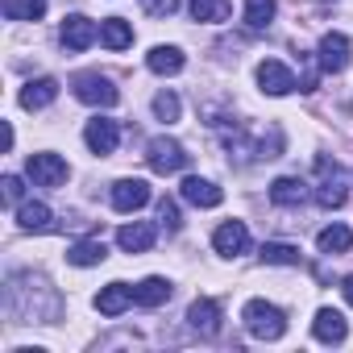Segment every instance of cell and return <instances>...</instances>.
<instances>
[{"instance_id": "cell-1", "label": "cell", "mask_w": 353, "mask_h": 353, "mask_svg": "<svg viewBox=\"0 0 353 353\" xmlns=\"http://www.w3.org/2000/svg\"><path fill=\"white\" fill-rule=\"evenodd\" d=\"M241 320H245V328H250L258 341H279V336L287 332V312H283L279 303H266V299H250V303L241 307Z\"/></svg>"}, {"instance_id": "cell-2", "label": "cell", "mask_w": 353, "mask_h": 353, "mask_svg": "<svg viewBox=\"0 0 353 353\" xmlns=\"http://www.w3.org/2000/svg\"><path fill=\"white\" fill-rule=\"evenodd\" d=\"M145 162H150V170H158V174H174V170H183V166L192 162V154L174 141V137H154V141L145 145Z\"/></svg>"}, {"instance_id": "cell-3", "label": "cell", "mask_w": 353, "mask_h": 353, "mask_svg": "<svg viewBox=\"0 0 353 353\" xmlns=\"http://www.w3.org/2000/svg\"><path fill=\"white\" fill-rule=\"evenodd\" d=\"M71 88H75V96H79L83 104L112 108V104L121 100V92L112 88V79H104L100 71H83V75H75V79H71Z\"/></svg>"}, {"instance_id": "cell-4", "label": "cell", "mask_w": 353, "mask_h": 353, "mask_svg": "<svg viewBox=\"0 0 353 353\" xmlns=\"http://www.w3.org/2000/svg\"><path fill=\"white\" fill-rule=\"evenodd\" d=\"M26 174L34 179V188H63L67 174H71V166H67L59 154H30Z\"/></svg>"}, {"instance_id": "cell-5", "label": "cell", "mask_w": 353, "mask_h": 353, "mask_svg": "<svg viewBox=\"0 0 353 353\" xmlns=\"http://www.w3.org/2000/svg\"><path fill=\"white\" fill-rule=\"evenodd\" d=\"M316 63H320V71H328V75H341L345 67H349V38L345 34H324L320 38V54H316Z\"/></svg>"}, {"instance_id": "cell-6", "label": "cell", "mask_w": 353, "mask_h": 353, "mask_svg": "<svg viewBox=\"0 0 353 353\" xmlns=\"http://www.w3.org/2000/svg\"><path fill=\"white\" fill-rule=\"evenodd\" d=\"M258 88L266 96H287V92H295V75L279 59H266V63H258Z\"/></svg>"}, {"instance_id": "cell-7", "label": "cell", "mask_w": 353, "mask_h": 353, "mask_svg": "<svg viewBox=\"0 0 353 353\" xmlns=\"http://www.w3.org/2000/svg\"><path fill=\"white\" fill-rule=\"evenodd\" d=\"M150 204V183L145 179H117L112 183V208L117 212H137Z\"/></svg>"}, {"instance_id": "cell-8", "label": "cell", "mask_w": 353, "mask_h": 353, "mask_svg": "<svg viewBox=\"0 0 353 353\" xmlns=\"http://www.w3.org/2000/svg\"><path fill=\"white\" fill-rule=\"evenodd\" d=\"M212 245H216L221 258H241V254L250 250V229H245L241 221H225V225L212 233Z\"/></svg>"}, {"instance_id": "cell-9", "label": "cell", "mask_w": 353, "mask_h": 353, "mask_svg": "<svg viewBox=\"0 0 353 353\" xmlns=\"http://www.w3.org/2000/svg\"><path fill=\"white\" fill-rule=\"evenodd\" d=\"M83 141H88V150H92V154H112V150H117V141H121V125H117V121H108V117H96V121H88Z\"/></svg>"}, {"instance_id": "cell-10", "label": "cell", "mask_w": 353, "mask_h": 353, "mask_svg": "<svg viewBox=\"0 0 353 353\" xmlns=\"http://www.w3.org/2000/svg\"><path fill=\"white\" fill-rule=\"evenodd\" d=\"M316 166H320V174H324V183L316 188V204H320V208H341V204L349 200V192H345V183H341V170L328 166V158H320Z\"/></svg>"}, {"instance_id": "cell-11", "label": "cell", "mask_w": 353, "mask_h": 353, "mask_svg": "<svg viewBox=\"0 0 353 353\" xmlns=\"http://www.w3.org/2000/svg\"><path fill=\"white\" fill-rule=\"evenodd\" d=\"M312 332H316V341H324V345H341V341L349 336V324H345V316H341L336 307H320L316 320H312Z\"/></svg>"}, {"instance_id": "cell-12", "label": "cell", "mask_w": 353, "mask_h": 353, "mask_svg": "<svg viewBox=\"0 0 353 353\" xmlns=\"http://www.w3.org/2000/svg\"><path fill=\"white\" fill-rule=\"evenodd\" d=\"M188 324L200 332V336H216L221 332V303L216 299H196L188 307Z\"/></svg>"}, {"instance_id": "cell-13", "label": "cell", "mask_w": 353, "mask_h": 353, "mask_svg": "<svg viewBox=\"0 0 353 353\" xmlns=\"http://www.w3.org/2000/svg\"><path fill=\"white\" fill-rule=\"evenodd\" d=\"M183 200L188 204H196V208H216L221 200H225V192L212 183V179H200V174H192V179H183Z\"/></svg>"}, {"instance_id": "cell-14", "label": "cell", "mask_w": 353, "mask_h": 353, "mask_svg": "<svg viewBox=\"0 0 353 353\" xmlns=\"http://www.w3.org/2000/svg\"><path fill=\"white\" fill-rule=\"evenodd\" d=\"M96 38H100L96 21H88V17H79V13L63 21V46H67V50H88Z\"/></svg>"}, {"instance_id": "cell-15", "label": "cell", "mask_w": 353, "mask_h": 353, "mask_svg": "<svg viewBox=\"0 0 353 353\" xmlns=\"http://www.w3.org/2000/svg\"><path fill=\"white\" fill-rule=\"evenodd\" d=\"M54 96H59V79H50V75L30 79V83L21 88V108L38 112V108H46V104H54Z\"/></svg>"}, {"instance_id": "cell-16", "label": "cell", "mask_w": 353, "mask_h": 353, "mask_svg": "<svg viewBox=\"0 0 353 353\" xmlns=\"http://www.w3.org/2000/svg\"><path fill=\"white\" fill-rule=\"evenodd\" d=\"M129 303H137L129 283H108V287L96 295V312H100V316H121Z\"/></svg>"}, {"instance_id": "cell-17", "label": "cell", "mask_w": 353, "mask_h": 353, "mask_svg": "<svg viewBox=\"0 0 353 353\" xmlns=\"http://www.w3.org/2000/svg\"><path fill=\"white\" fill-rule=\"evenodd\" d=\"M270 200H274L279 208H299V204L307 200V183L295 179V174H283V179L270 183Z\"/></svg>"}, {"instance_id": "cell-18", "label": "cell", "mask_w": 353, "mask_h": 353, "mask_svg": "<svg viewBox=\"0 0 353 353\" xmlns=\"http://www.w3.org/2000/svg\"><path fill=\"white\" fill-rule=\"evenodd\" d=\"M154 237H158V229H154V225H145V221H133V225H121V233H117V241H121V250H129V254H145V250L154 245Z\"/></svg>"}, {"instance_id": "cell-19", "label": "cell", "mask_w": 353, "mask_h": 353, "mask_svg": "<svg viewBox=\"0 0 353 353\" xmlns=\"http://www.w3.org/2000/svg\"><path fill=\"white\" fill-rule=\"evenodd\" d=\"M17 225H21L26 233H46V229H54V212H50L42 200H30V204L17 208Z\"/></svg>"}, {"instance_id": "cell-20", "label": "cell", "mask_w": 353, "mask_h": 353, "mask_svg": "<svg viewBox=\"0 0 353 353\" xmlns=\"http://www.w3.org/2000/svg\"><path fill=\"white\" fill-rule=\"evenodd\" d=\"M145 67H150L154 75H179V71H183V50H179V46H154V50L145 54Z\"/></svg>"}, {"instance_id": "cell-21", "label": "cell", "mask_w": 353, "mask_h": 353, "mask_svg": "<svg viewBox=\"0 0 353 353\" xmlns=\"http://www.w3.org/2000/svg\"><path fill=\"white\" fill-rule=\"evenodd\" d=\"M100 42L108 50H129L133 46V26L125 17H108V21H100Z\"/></svg>"}, {"instance_id": "cell-22", "label": "cell", "mask_w": 353, "mask_h": 353, "mask_svg": "<svg viewBox=\"0 0 353 353\" xmlns=\"http://www.w3.org/2000/svg\"><path fill=\"white\" fill-rule=\"evenodd\" d=\"M104 258H108V250H104V241H100V237L75 241V245L67 250V262H71V266H100Z\"/></svg>"}, {"instance_id": "cell-23", "label": "cell", "mask_w": 353, "mask_h": 353, "mask_svg": "<svg viewBox=\"0 0 353 353\" xmlns=\"http://www.w3.org/2000/svg\"><path fill=\"white\" fill-rule=\"evenodd\" d=\"M133 299H137L141 307H158V303L170 299V283L158 279V274H150V279H141V283L133 287Z\"/></svg>"}, {"instance_id": "cell-24", "label": "cell", "mask_w": 353, "mask_h": 353, "mask_svg": "<svg viewBox=\"0 0 353 353\" xmlns=\"http://www.w3.org/2000/svg\"><path fill=\"white\" fill-rule=\"evenodd\" d=\"M316 245H320V254H349V250H353V229L328 225V229H320Z\"/></svg>"}, {"instance_id": "cell-25", "label": "cell", "mask_w": 353, "mask_h": 353, "mask_svg": "<svg viewBox=\"0 0 353 353\" xmlns=\"http://www.w3.org/2000/svg\"><path fill=\"white\" fill-rule=\"evenodd\" d=\"M262 262H266V266H299V245L266 241V245H262Z\"/></svg>"}, {"instance_id": "cell-26", "label": "cell", "mask_w": 353, "mask_h": 353, "mask_svg": "<svg viewBox=\"0 0 353 353\" xmlns=\"http://www.w3.org/2000/svg\"><path fill=\"white\" fill-rule=\"evenodd\" d=\"M46 0H5V17L9 21H42Z\"/></svg>"}, {"instance_id": "cell-27", "label": "cell", "mask_w": 353, "mask_h": 353, "mask_svg": "<svg viewBox=\"0 0 353 353\" xmlns=\"http://www.w3.org/2000/svg\"><path fill=\"white\" fill-rule=\"evenodd\" d=\"M274 0H245V26L250 30H266L274 21Z\"/></svg>"}, {"instance_id": "cell-28", "label": "cell", "mask_w": 353, "mask_h": 353, "mask_svg": "<svg viewBox=\"0 0 353 353\" xmlns=\"http://www.w3.org/2000/svg\"><path fill=\"white\" fill-rule=\"evenodd\" d=\"M192 17L196 21H225L229 17V0H192Z\"/></svg>"}, {"instance_id": "cell-29", "label": "cell", "mask_w": 353, "mask_h": 353, "mask_svg": "<svg viewBox=\"0 0 353 353\" xmlns=\"http://www.w3.org/2000/svg\"><path fill=\"white\" fill-rule=\"evenodd\" d=\"M158 225L166 229V233H179L183 229V216H179V204H174V200H158Z\"/></svg>"}, {"instance_id": "cell-30", "label": "cell", "mask_w": 353, "mask_h": 353, "mask_svg": "<svg viewBox=\"0 0 353 353\" xmlns=\"http://www.w3.org/2000/svg\"><path fill=\"white\" fill-rule=\"evenodd\" d=\"M154 117L166 121V125L179 121V96H174V92H158V96H154Z\"/></svg>"}, {"instance_id": "cell-31", "label": "cell", "mask_w": 353, "mask_h": 353, "mask_svg": "<svg viewBox=\"0 0 353 353\" xmlns=\"http://www.w3.org/2000/svg\"><path fill=\"white\" fill-rule=\"evenodd\" d=\"M141 9H145L150 17H170L174 9H179V0H141Z\"/></svg>"}, {"instance_id": "cell-32", "label": "cell", "mask_w": 353, "mask_h": 353, "mask_svg": "<svg viewBox=\"0 0 353 353\" xmlns=\"http://www.w3.org/2000/svg\"><path fill=\"white\" fill-rule=\"evenodd\" d=\"M0 188H5V204L21 200V179H17V174H5V183H0Z\"/></svg>"}, {"instance_id": "cell-33", "label": "cell", "mask_w": 353, "mask_h": 353, "mask_svg": "<svg viewBox=\"0 0 353 353\" xmlns=\"http://www.w3.org/2000/svg\"><path fill=\"white\" fill-rule=\"evenodd\" d=\"M341 291H345V299H349V307H353V274H349V279L341 283Z\"/></svg>"}]
</instances>
